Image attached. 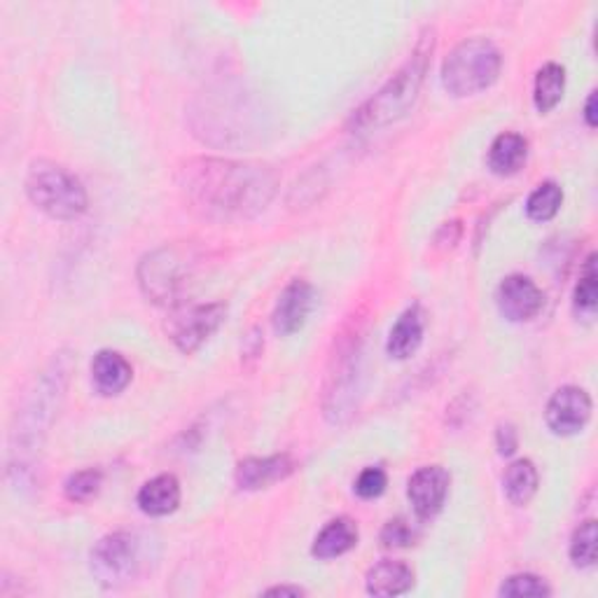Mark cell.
<instances>
[{
	"mask_svg": "<svg viewBox=\"0 0 598 598\" xmlns=\"http://www.w3.org/2000/svg\"><path fill=\"white\" fill-rule=\"evenodd\" d=\"M143 542L129 530L104 536L92 550V573L104 587H122L134 583L143 571Z\"/></svg>",
	"mask_w": 598,
	"mask_h": 598,
	"instance_id": "obj_7",
	"label": "cell"
},
{
	"mask_svg": "<svg viewBox=\"0 0 598 598\" xmlns=\"http://www.w3.org/2000/svg\"><path fill=\"white\" fill-rule=\"evenodd\" d=\"M561 204H563L561 186L554 180H547V182H540V186L530 192L526 202V215L534 223H550L552 218H557Z\"/></svg>",
	"mask_w": 598,
	"mask_h": 598,
	"instance_id": "obj_22",
	"label": "cell"
},
{
	"mask_svg": "<svg viewBox=\"0 0 598 598\" xmlns=\"http://www.w3.org/2000/svg\"><path fill=\"white\" fill-rule=\"evenodd\" d=\"M526 159L528 141L522 134H514V131H505V134L498 136L489 147V169L501 178L519 174Z\"/></svg>",
	"mask_w": 598,
	"mask_h": 598,
	"instance_id": "obj_19",
	"label": "cell"
},
{
	"mask_svg": "<svg viewBox=\"0 0 598 598\" xmlns=\"http://www.w3.org/2000/svg\"><path fill=\"white\" fill-rule=\"evenodd\" d=\"M585 122L589 129H596L598 127V112H596V92L589 94L587 98V106H585Z\"/></svg>",
	"mask_w": 598,
	"mask_h": 598,
	"instance_id": "obj_31",
	"label": "cell"
},
{
	"mask_svg": "<svg viewBox=\"0 0 598 598\" xmlns=\"http://www.w3.org/2000/svg\"><path fill=\"white\" fill-rule=\"evenodd\" d=\"M591 397L579 386H563L559 388L545 409L547 428L559 438H571L583 433L591 419Z\"/></svg>",
	"mask_w": 598,
	"mask_h": 598,
	"instance_id": "obj_9",
	"label": "cell"
},
{
	"mask_svg": "<svg viewBox=\"0 0 598 598\" xmlns=\"http://www.w3.org/2000/svg\"><path fill=\"white\" fill-rule=\"evenodd\" d=\"M538 485H540L538 468L536 463L528 458L514 461L503 477V491L507 495V501L517 507H524L534 501V495L538 493Z\"/></svg>",
	"mask_w": 598,
	"mask_h": 598,
	"instance_id": "obj_20",
	"label": "cell"
},
{
	"mask_svg": "<svg viewBox=\"0 0 598 598\" xmlns=\"http://www.w3.org/2000/svg\"><path fill=\"white\" fill-rule=\"evenodd\" d=\"M264 596H304L307 589L302 587H292V585H280V587H270L262 591Z\"/></svg>",
	"mask_w": 598,
	"mask_h": 598,
	"instance_id": "obj_30",
	"label": "cell"
},
{
	"mask_svg": "<svg viewBox=\"0 0 598 598\" xmlns=\"http://www.w3.org/2000/svg\"><path fill=\"white\" fill-rule=\"evenodd\" d=\"M495 304L505 321L528 323L538 319V313L545 307V295L534 278L524 274H512L498 286Z\"/></svg>",
	"mask_w": 598,
	"mask_h": 598,
	"instance_id": "obj_10",
	"label": "cell"
},
{
	"mask_svg": "<svg viewBox=\"0 0 598 598\" xmlns=\"http://www.w3.org/2000/svg\"><path fill=\"white\" fill-rule=\"evenodd\" d=\"M227 307L220 302L211 304H180L169 323H166V335L176 344L180 354H194L202 348L215 332L225 323Z\"/></svg>",
	"mask_w": 598,
	"mask_h": 598,
	"instance_id": "obj_8",
	"label": "cell"
},
{
	"mask_svg": "<svg viewBox=\"0 0 598 598\" xmlns=\"http://www.w3.org/2000/svg\"><path fill=\"white\" fill-rule=\"evenodd\" d=\"M495 446H498V454L501 456H512L514 452L519 448V435H517V428H514L512 423H501L495 430Z\"/></svg>",
	"mask_w": 598,
	"mask_h": 598,
	"instance_id": "obj_29",
	"label": "cell"
},
{
	"mask_svg": "<svg viewBox=\"0 0 598 598\" xmlns=\"http://www.w3.org/2000/svg\"><path fill=\"white\" fill-rule=\"evenodd\" d=\"M360 335L354 330L339 337L337 351L332 354L330 370L323 386V414L332 423H344L358 407L360 395Z\"/></svg>",
	"mask_w": 598,
	"mask_h": 598,
	"instance_id": "obj_6",
	"label": "cell"
},
{
	"mask_svg": "<svg viewBox=\"0 0 598 598\" xmlns=\"http://www.w3.org/2000/svg\"><path fill=\"white\" fill-rule=\"evenodd\" d=\"M295 473V461L290 454H276L264 458H243L237 465V487L241 491H262L270 489L278 481L288 479Z\"/></svg>",
	"mask_w": 598,
	"mask_h": 598,
	"instance_id": "obj_13",
	"label": "cell"
},
{
	"mask_svg": "<svg viewBox=\"0 0 598 598\" xmlns=\"http://www.w3.org/2000/svg\"><path fill=\"white\" fill-rule=\"evenodd\" d=\"M414 587V571L405 561H379L364 577L370 596H403Z\"/></svg>",
	"mask_w": 598,
	"mask_h": 598,
	"instance_id": "obj_18",
	"label": "cell"
},
{
	"mask_svg": "<svg viewBox=\"0 0 598 598\" xmlns=\"http://www.w3.org/2000/svg\"><path fill=\"white\" fill-rule=\"evenodd\" d=\"M386 487H388V475L372 465V468H364L358 475L354 491L358 498H362V501H376V498L384 495Z\"/></svg>",
	"mask_w": 598,
	"mask_h": 598,
	"instance_id": "obj_27",
	"label": "cell"
},
{
	"mask_svg": "<svg viewBox=\"0 0 598 598\" xmlns=\"http://www.w3.org/2000/svg\"><path fill=\"white\" fill-rule=\"evenodd\" d=\"M566 92V69L561 63H545L542 69L536 73V85H534V104L540 115L552 112L563 98Z\"/></svg>",
	"mask_w": 598,
	"mask_h": 598,
	"instance_id": "obj_21",
	"label": "cell"
},
{
	"mask_svg": "<svg viewBox=\"0 0 598 598\" xmlns=\"http://www.w3.org/2000/svg\"><path fill=\"white\" fill-rule=\"evenodd\" d=\"M101 487H104L101 470L89 468V470L73 473L69 479H65L63 493L73 503H89L98 495V491H101Z\"/></svg>",
	"mask_w": 598,
	"mask_h": 598,
	"instance_id": "obj_26",
	"label": "cell"
},
{
	"mask_svg": "<svg viewBox=\"0 0 598 598\" xmlns=\"http://www.w3.org/2000/svg\"><path fill=\"white\" fill-rule=\"evenodd\" d=\"M358 545V526L354 519L337 517L323 526L311 545V554L321 561H332L348 554Z\"/></svg>",
	"mask_w": 598,
	"mask_h": 598,
	"instance_id": "obj_17",
	"label": "cell"
},
{
	"mask_svg": "<svg viewBox=\"0 0 598 598\" xmlns=\"http://www.w3.org/2000/svg\"><path fill=\"white\" fill-rule=\"evenodd\" d=\"M136 503L147 517H169L180 505V481L174 475H157L141 487Z\"/></svg>",
	"mask_w": 598,
	"mask_h": 598,
	"instance_id": "obj_16",
	"label": "cell"
},
{
	"mask_svg": "<svg viewBox=\"0 0 598 598\" xmlns=\"http://www.w3.org/2000/svg\"><path fill=\"white\" fill-rule=\"evenodd\" d=\"M26 194L31 204L55 220H75L87 211V190L82 180L65 166L38 159L26 176Z\"/></svg>",
	"mask_w": 598,
	"mask_h": 598,
	"instance_id": "obj_4",
	"label": "cell"
},
{
	"mask_svg": "<svg viewBox=\"0 0 598 598\" xmlns=\"http://www.w3.org/2000/svg\"><path fill=\"white\" fill-rule=\"evenodd\" d=\"M433 49H435V33L426 31L403 69L397 71L368 104L356 110L351 120L354 127L381 129L403 120L405 115L414 108V104H417L426 73H428V65H430V57H433Z\"/></svg>",
	"mask_w": 598,
	"mask_h": 598,
	"instance_id": "obj_2",
	"label": "cell"
},
{
	"mask_svg": "<svg viewBox=\"0 0 598 598\" xmlns=\"http://www.w3.org/2000/svg\"><path fill=\"white\" fill-rule=\"evenodd\" d=\"M134 379L131 362L118 351H98L92 360V381L101 395H120Z\"/></svg>",
	"mask_w": 598,
	"mask_h": 598,
	"instance_id": "obj_15",
	"label": "cell"
},
{
	"mask_svg": "<svg viewBox=\"0 0 598 598\" xmlns=\"http://www.w3.org/2000/svg\"><path fill=\"white\" fill-rule=\"evenodd\" d=\"M573 304L579 313L585 315H594L596 304H598V274H596V255L591 253L583 270H579V280L575 286V295H573Z\"/></svg>",
	"mask_w": 598,
	"mask_h": 598,
	"instance_id": "obj_24",
	"label": "cell"
},
{
	"mask_svg": "<svg viewBox=\"0 0 598 598\" xmlns=\"http://www.w3.org/2000/svg\"><path fill=\"white\" fill-rule=\"evenodd\" d=\"M194 278V258L186 248L164 246L139 264V286L159 307H180Z\"/></svg>",
	"mask_w": 598,
	"mask_h": 598,
	"instance_id": "obj_5",
	"label": "cell"
},
{
	"mask_svg": "<svg viewBox=\"0 0 598 598\" xmlns=\"http://www.w3.org/2000/svg\"><path fill=\"white\" fill-rule=\"evenodd\" d=\"M178 186L204 218L237 223L255 218L272 204L278 176L267 164L199 157L182 166Z\"/></svg>",
	"mask_w": 598,
	"mask_h": 598,
	"instance_id": "obj_1",
	"label": "cell"
},
{
	"mask_svg": "<svg viewBox=\"0 0 598 598\" xmlns=\"http://www.w3.org/2000/svg\"><path fill=\"white\" fill-rule=\"evenodd\" d=\"M452 477L442 465H426L419 468L407 481V498L419 519H433L442 512Z\"/></svg>",
	"mask_w": 598,
	"mask_h": 598,
	"instance_id": "obj_11",
	"label": "cell"
},
{
	"mask_svg": "<svg viewBox=\"0 0 598 598\" xmlns=\"http://www.w3.org/2000/svg\"><path fill=\"white\" fill-rule=\"evenodd\" d=\"M414 540H417V534L405 519H391L381 528V542L386 550H405V547L414 545Z\"/></svg>",
	"mask_w": 598,
	"mask_h": 598,
	"instance_id": "obj_28",
	"label": "cell"
},
{
	"mask_svg": "<svg viewBox=\"0 0 598 598\" xmlns=\"http://www.w3.org/2000/svg\"><path fill=\"white\" fill-rule=\"evenodd\" d=\"M503 71V57L487 38L458 43L442 63V85L456 98H468L495 85Z\"/></svg>",
	"mask_w": 598,
	"mask_h": 598,
	"instance_id": "obj_3",
	"label": "cell"
},
{
	"mask_svg": "<svg viewBox=\"0 0 598 598\" xmlns=\"http://www.w3.org/2000/svg\"><path fill=\"white\" fill-rule=\"evenodd\" d=\"M571 561L579 571H589L596 566L598 559V526L594 519H587L575 528L571 538Z\"/></svg>",
	"mask_w": 598,
	"mask_h": 598,
	"instance_id": "obj_23",
	"label": "cell"
},
{
	"mask_svg": "<svg viewBox=\"0 0 598 598\" xmlns=\"http://www.w3.org/2000/svg\"><path fill=\"white\" fill-rule=\"evenodd\" d=\"M423 332H426V313L419 304H414L407 311H403L400 319H397L395 325L391 327L386 354L395 360L411 358L419 351V346L423 342Z\"/></svg>",
	"mask_w": 598,
	"mask_h": 598,
	"instance_id": "obj_14",
	"label": "cell"
},
{
	"mask_svg": "<svg viewBox=\"0 0 598 598\" xmlns=\"http://www.w3.org/2000/svg\"><path fill=\"white\" fill-rule=\"evenodd\" d=\"M313 307H315L313 286L304 278H295L292 284H288L284 292L278 295V302L272 315L274 330L280 337L295 335V332H299L307 325Z\"/></svg>",
	"mask_w": 598,
	"mask_h": 598,
	"instance_id": "obj_12",
	"label": "cell"
},
{
	"mask_svg": "<svg viewBox=\"0 0 598 598\" xmlns=\"http://www.w3.org/2000/svg\"><path fill=\"white\" fill-rule=\"evenodd\" d=\"M552 594V587L545 583V577L534 573H517L510 575L498 589V596L503 598H547Z\"/></svg>",
	"mask_w": 598,
	"mask_h": 598,
	"instance_id": "obj_25",
	"label": "cell"
}]
</instances>
